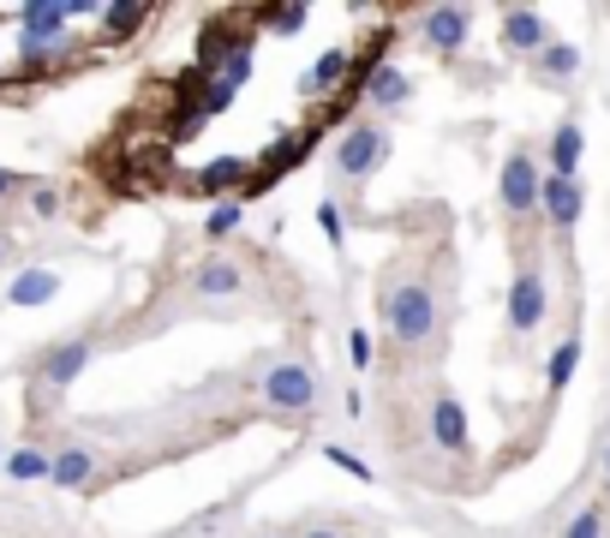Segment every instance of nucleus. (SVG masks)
<instances>
[{
  "label": "nucleus",
  "mask_w": 610,
  "mask_h": 538,
  "mask_svg": "<svg viewBox=\"0 0 610 538\" xmlns=\"http://www.w3.org/2000/svg\"><path fill=\"white\" fill-rule=\"evenodd\" d=\"M407 90H413V84H407V72H396V67H377L372 79H365L360 96L372 102V108H401V102H407Z\"/></svg>",
  "instance_id": "obj_17"
},
{
  "label": "nucleus",
  "mask_w": 610,
  "mask_h": 538,
  "mask_svg": "<svg viewBox=\"0 0 610 538\" xmlns=\"http://www.w3.org/2000/svg\"><path fill=\"white\" fill-rule=\"evenodd\" d=\"M305 538H341L336 527H312V533H305Z\"/></svg>",
  "instance_id": "obj_29"
},
{
  "label": "nucleus",
  "mask_w": 610,
  "mask_h": 538,
  "mask_svg": "<svg viewBox=\"0 0 610 538\" xmlns=\"http://www.w3.org/2000/svg\"><path fill=\"white\" fill-rule=\"evenodd\" d=\"M55 293H60V276H55V269H24V276L7 288V305L31 312V305H48Z\"/></svg>",
  "instance_id": "obj_13"
},
{
  "label": "nucleus",
  "mask_w": 610,
  "mask_h": 538,
  "mask_svg": "<svg viewBox=\"0 0 610 538\" xmlns=\"http://www.w3.org/2000/svg\"><path fill=\"white\" fill-rule=\"evenodd\" d=\"M7 191H12V174H7V168H0V198H7Z\"/></svg>",
  "instance_id": "obj_30"
},
{
  "label": "nucleus",
  "mask_w": 610,
  "mask_h": 538,
  "mask_svg": "<svg viewBox=\"0 0 610 538\" xmlns=\"http://www.w3.org/2000/svg\"><path fill=\"white\" fill-rule=\"evenodd\" d=\"M31 210H36V215H55V210H60V198H55L48 186H36V191H31Z\"/></svg>",
  "instance_id": "obj_28"
},
{
  "label": "nucleus",
  "mask_w": 610,
  "mask_h": 538,
  "mask_svg": "<svg viewBox=\"0 0 610 538\" xmlns=\"http://www.w3.org/2000/svg\"><path fill=\"white\" fill-rule=\"evenodd\" d=\"M0 460H7V455H0Z\"/></svg>",
  "instance_id": "obj_33"
},
{
  "label": "nucleus",
  "mask_w": 610,
  "mask_h": 538,
  "mask_svg": "<svg viewBox=\"0 0 610 538\" xmlns=\"http://www.w3.org/2000/svg\"><path fill=\"white\" fill-rule=\"evenodd\" d=\"M263 19H270L275 31H300V24L312 19V12H305V7H275V12H263Z\"/></svg>",
  "instance_id": "obj_26"
},
{
  "label": "nucleus",
  "mask_w": 610,
  "mask_h": 538,
  "mask_svg": "<svg viewBox=\"0 0 610 538\" xmlns=\"http://www.w3.org/2000/svg\"><path fill=\"white\" fill-rule=\"evenodd\" d=\"M96 19H102V31L120 43V36H132V31H144V19L150 12L144 7H132V0H120V7H96Z\"/></svg>",
  "instance_id": "obj_20"
},
{
  "label": "nucleus",
  "mask_w": 610,
  "mask_h": 538,
  "mask_svg": "<svg viewBox=\"0 0 610 538\" xmlns=\"http://www.w3.org/2000/svg\"><path fill=\"white\" fill-rule=\"evenodd\" d=\"M544 312H551V288H544L539 269H520L515 281H508V329L515 336H532V329L544 324Z\"/></svg>",
  "instance_id": "obj_4"
},
{
  "label": "nucleus",
  "mask_w": 610,
  "mask_h": 538,
  "mask_svg": "<svg viewBox=\"0 0 610 538\" xmlns=\"http://www.w3.org/2000/svg\"><path fill=\"white\" fill-rule=\"evenodd\" d=\"M544 43H551V31H544V19L532 7H508L503 12V48L508 55H539Z\"/></svg>",
  "instance_id": "obj_8"
},
{
  "label": "nucleus",
  "mask_w": 610,
  "mask_h": 538,
  "mask_svg": "<svg viewBox=\"0 0 610 538\" xmlns=\"http://www.w3.org/2000/svg\"><path fill=\"white\" fill-rule=\"evenodd\" d=\"M384 324L401 348H425L431 329H437V300H431L425 281H401V288H384Z\"/></svg>",
  "instance_id": "obj_1"
},
{
  "label": "nucleus",
  "mask_w": 610,
  "mask_h": 538,
  "mask_svg": "<svg viewBox=\"0 0 610 538\" xmlns=\"http://www.w3.org/2000/svg\"><path fill=\"white\" fill-rule=\"evenodd\" d=\"M532 60H539V79H556V84L580 72V48H575V43H544Z\"/></svg>",
  "instance_id": "obj_19"
},
{
  "label": "nucleus",
  "mask_w": 610,
  "mask_h": 538,
  "mask_svg": "<svg viewBox=\"0 0 610 538\" xmlns=\"http://www.w3.org/2000/svg\"><path fill=\"white\" fill-rule=\"evenodd\" d=\"M239 215H246V203H239V198L215 203V210H210V222H203V234H210V239H227V234L239 227Z\"/></svg>",
  "instance_id": "obj_22"
},
{
  "label": "nucleus",
  "mask_w": 610,
  "mask_h": 538,
  "mask_svg": "<svg viewBox=\"0 0 610 538\" xmlns=\"http://www.w3.org/2000/svg\"><path fill=\"white\" fill-rule=\"evenodd\" d=\"M539 210H544V222H551L556 234H575L580 210H587V186H580V179L544 174V179H539Z\"/></svg>",
  "instance_id": "obj_5"
},
{
  "label": "nucleus",
  "mask_w": 610,
  "mask_h": 538,
  "mask_svg": "<svg viewBox=\"0 0 610 538\" xmlns=\"http://www.w3.org/2000/svg\"><path fill=\"white\" fill-rule=\"evenodd\" d=\"M239 264H227V258H210V264H198L192 269V288L203 293V300H222V293H239Z\"/></svg>",
  "instance_id": "obj_16"
},
{
  "label": "nucleus",
  "mask_w": 610,
  "mask_h": 538,
  "mask_svg": "<svg viewBox=\"0 0 610 538\" xmlns=\"http://www.w3.org/2000/svg\"><path fill=\"white\" fill-rule=\"evenodd\" d=\"M384 156H389V132H384V126H348L341 144H336V174L365 179V174L384 168Z\"/></svg>",
  "instance_id": "obj_2"
},
{
  "label": "nucleus",
  "mask_w": 610,
  "mask_h": 538,
  "mask_svg": "<svg viewBox=\"0 0 610 538\" xmlns=\"http://www.w3.org/2000/svg\"><path fill=\"white\" fill-rule=\"evenodd\" d=\"M263 395H270V407H282V413H312L317 407V377L305 365H275L270 377H263Z\"/></svg>",
  "instance_id": "obj_6"
},
{
  "label": "nucleus",
  "mask_w": 610,
  "mask_h": 538,
  "mask_svg": "<svg viewBox=\"0 0 610 538\" xmlns=\"http://www.w3.org/2000/svg\"><path fill=\"white\" fill-rule=\"evenodd\" d=\"M605 527H610V521H605V508L593 503V508H580V515L568 521V527H563V538H605Z\"/></svg>",
  "instance_id": "obj_23"
},
{
  "label": "nucleus",
  "mask_w": 610,
  "mask_h": 538,
  "mask_svg": "<svg viewBox=\"0 0 610 538\" xmlns=\"http://www.w3.org/2000/svg\"><path fill=\"white\" fill-rule=\"evenodd\" d=\"M348 67H353V55H348V48H324V55L312 60V72L300 79V90H305V96H329V90H336L341 79H348Z\"/></svg>",
  "instance_id": "obj_12"
},
{
  "label": "nucleus",
  "mask_w": 610,
  "mask_h": 538,
  "mask_svg": "<svg viewBox=\"0 0 610 538\" xmlns=\"http://www.w3.org/2000/svg\"><path fill=\"white\" fill-rule=\"evenodd\" d=\"M0 258H7V246H0Z\"/></svg>",
  "instance_id": "obj_32"
},
{
  "label": "nucleus",
  "mask_w": 610,
  "mask_h": 538,
  "mask_svg": "<svg viewBox=\"0 0 610 538\" xmlns=\"http://www.w3.org/2000/svg\"><path fill=\"white\" fill-rule=\"evenodd\" d=\"M19 19H24V36H31V43H60V24H67L72 12L60 7V0H31Z\"/></svg>",
  "instance_id": "obj_15"
},
{
  "label": "nucleus",
  "mask_w": 610,
  "mask_h": 538,
  "mask_svg": "<svg viewBox=\"0 0 610 538\" xmlns=\"http://www.w3.org/2000/svg\"><path fill=\"white\" fill-rule=\"evenodd\" d=\"M544 156H551V174L556 179H575L580 174V156H587V132H580V120H563L551 132V144H544Z\"/></svg>",
  "instance_id": "obj_11"
},
{
  "label": "nucleus",
  "mask_w": 610,
  "mask_h": 538,
  "mask_svg": "<svg viewBox=\"0 0 610 538\" xmlns=\"http://www.w3.org/2000/svg\"><path fill=\"white\" fill-rule=\"evenodd\" d=\"M431 443L449 448V455H461V448H467V407L455 401L449 389H443L437 401H431Z\"/></svg>",
  "instance_id": "obj_9"
},
{
  "label": "nucleus",
  "mask_w": 610,
  "mask_h": 538,
  "mask_svg": "<svg viewBox=\"0 0 610 538\" xmlns=\"http://www.w3.org/2000/svg\"><path fill=\"white\" fill-rule=\"evenodd\" d=\"M599 472H605V484H610V448H605V467H599Z\"/></svg>",
  "instance_id": "obj_31"
},
{
  "label": "nucleus",
  "mask_w": 610,
  "mask_h": 538,
  "mask_svg": "<svg viewBox=\"0 0 610 538\" xmlns=\"http://www.w3.org/2000/svg\"><path fill=\"white\" fill-rule=\"evenodd\" d=\"M84 365H91V341H60V348L43 353V383L48 389H67V383L84 377Z\"/></svg>",
  "instance_id": "obj_10"
},
{
  "label": "nucleus",
  "mask_w": 610,
  "mask_h": 538,
  "mask_svg": "<svg viewBox=\"0 0 610 538\" xmlns=\"http://www.w3.org/2000/svg\"><path fill=\"white\" fill-rule=\"evenodd\" d=\"M539 162H532V150H508L503 174H497V198L508 215H532L539 210Z\"/></svg>",
  "instance_id": "obj_3"
},
{
  "label": "nucleus",
  "mask_w": 610,
  "mask_h": 538,
  "mask_svg": "<svg viewBox=\"0 0 610 538\" xmlns=\"http://www.w3.org/2000/svg\"><path fill=\"white\" fill-rule=\"evenodd\" d=\"M0 467H7V479H19V484L48 479V455H43V448H12V455L0 460Z\"/></svg>",
  "instance_id": "obj_21"
},
{
  "label": "nucleus",
  "mask_w": 610,
  "mask_h": 538,
  "mask_svg": "<svg viewBox=\"0 0 610 538\" xmlns=\"http://www.w3.org/2000/svg\"><path fill=\"white\" fill-rule=\"evenodd\" d=\"M324 455H329V460H336V467H341V472H353V479H360V484H365V479H372V472H365V460H360V455H353V448L329 443V448H324Z\"/></svg>",
  "instance_id": "obj_25"
},
{
  "label": "nucleus",
  "mask_w": 610,
  "mask_h": 538,
  "mask_svg": "<svg viewBox=\"0 0 610 538\" xmlns=\"http://www.w3.org/2000/svg\"><path fill=\"white\" fill-rule=\"evenodd\" d=\"M96 460L84 455V448H67V455L48 460V484H60V491H79V484H91Z\"/></svg>",
  "instance_id": "obj_18"
},
{
  "label": "nucleus",
  "mask_w": 610,
  "mask_h": 538,
  "mask_svg": "<svg viewBox=\"0 0 610 538\" xmlns=\"http://www.w3.org/2000/svg\"><path fill=\"white\" fill-rule=\"evenodd\" d=\"M348 359H353V365H372V336H365V329H353V336H348Z\"/></svg>",
  "instance_id": "obj_27"
},
{
  "label": "nucleus",
  "mask_w": 610,
  "mask_h": 538,
  "mask_svg": "<svg viewBox=\"0 0 610 538\" xmlns=\"http://www.w3.org/2000/svg\"><path fill=\"white\" fill-rule=\"evenodd\" d=\"M575 371H580V336L568 329V336L551 348V359H544V389H551V395H563L568 383H575Z\"/></svg>",
  "instance_id": "obj_14"
},
{
  "label": "nucleus",
  "mask_w": 610,
  "mask_h": 538,
  "mask_svg": "<svg viewBox=\"0 0 610 538\" xmlns=\"http://www.w3.org/2000/svg\"><path fill=\"white\" fill-rule=\"evenodd\" d=\"M467 31H473V12L467 7H431L425 12V43L437 48V55H461Z\"/></svg>",
  "instance_id": "obj_7"
},
{
  "label": "nucleus",
  "mask_w": 610,
  "mask_h": 538,
  "mask_svg": "<svg viewBox=\"0 0 610 538\" xmlns=\"http://www.w3.org/2000/svg\"><path fill=\"white\" fill-rule=\"evenodd\" d=\"M317 227L329 234V246H341V239H348V222H341V203H336V198L317 203Z\"/></svg>",
  "instance_id": "obj_24"
}]
</instances>
